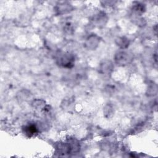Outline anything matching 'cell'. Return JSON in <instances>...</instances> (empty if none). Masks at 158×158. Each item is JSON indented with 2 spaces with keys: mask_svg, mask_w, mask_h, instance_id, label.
I'll return each mask as SVG.
<instances>
[{
  "mask_svg": "<svg viewBox=\"0 0 158 158\" xmlns=\"http://www.w3.org/2000/svg\"><path fill=\"white\" fill-rule=\"evenodd\" d=\"M115 43H116L117 45L122 49L127 48L130 44V41H129L128 39L125 36H122V37L118 38L116 40Z\"/></svg>",
  "mask_w": 158,
  "mask_h": 158,
  "instance_id": "obj_7",
  "label": "cell"
},
{
  "mask_svg": "<svg viewBox=\"0 0 158 158\" xmlns=\"http://www.w3.org/2000/svg\"><path fill=\"white\" fill-rule=\"evenodd\" d=\"M114 66L112 63L110 61L105 60L100 64L99 72L102 74L108 75L112 72Z\"/></svg>",
  "mask_w": 158,
  "mask_h": 158,
  "instance_id": "obj_4",
  "label": "cell"
},
{
  "mask_svg": "<svg viewBox=\"0 0 158 158\" xmlns=\"http://www.w3.org/2000/svg\"><path fill=\"white\" fill-rule=\"evenodd\" d=\"M100 38L96 35H91L86 39L85 45L89 50H94L99 45Z\"/></svg>",
  "mask_w": 158,
  "mask_h": 158,
  "instance_id": "obj_3",
  "label": "cell"
},
{
  "mask_svg": "<svg viewBox=\"0 0 158 158\" xmlns=\"http://www.w3.org/2000/svg\"><path fill=\"white\" fill-rule=\"evenodd\" d=\"M114 59L117 65L125 66L131 62L133 59V56L129 52L125 51H120L115 54Z\"/></svg>",
  "mask_w": 158,
  "mask_h": 158,
  "instance_id": "obj_2",
  "label": "cell"
},
{
  "mask_svg": "<svg viewBox=\"0 0 158 158\" xmlns=\"http://www.w3.org/2000/svg\"><path fill=\"white\" fill-rule=\"evenodd\" d=\"M93 21L98 26L103 25L107 22V17L104 12H100L94 17Z\"/></svg>",
  "mask_w": 158,
  "mask_h": 158,
  "instance_id": "obj_6",
  "label": "cell"
},
{
  "mask_svg": "<svg viewBox=\"0 0 158 158\" xmlns=\"http://www.w3.org/2000/svg\"><path fill=\"white\" fill-rule=\"evenodd\" d=\"M43 104H44V102L42 100H36L33 103L34 107H35L36 108H39V107L41 108L43 106Z\"/></svg>",
  "mask_w": 158,
  "mask_h": 158,
  "instance_id": "obj_12",
  "label": "cell"
},
{
  "mask_svg": "<svg viewBox=\"0 0 158 158\" xmlns=\"http://www.w3.org/2000/svg\"><path fill=\"white\" fill-rule=\"evenodd\" d=\"M133 10L138 15H141L145 12L146 7L144 4L139 2H136V4H133Z\"/></svg>",
  "mask_w": 158,
  "mask_h": 158,
  "instance_id": "obj_8",
  "label": "cell"
},
{
  "mask_svg": "<svg viewBox=\"0 0 158 158\" xmlns=\"http://www.w3.org/2000/svg\"><path fill=\"white\" fill-rule=\"evenodd\" d=\"M157 92V85L154 83L151 85L148 89V92L147 94L149 96H155L156 95Z\"/></svg>",
  "mask_w": 158,
  "mask_h": 158,
  "instance_id": "obj_10",
  "label": "cell"
},
{
  "mask_svg": "<svg viewBox=\"0 0 158 158\" xmlns=\"http://www.w3.org/2000/svg\"><path fill=\"white\" fill-rule=\"evenodd\" d=\"M23 132L25 133V134L28 137H31V136H34L38 131L36 125L35 124H33V123H31V124L25 126V127L23 128Z\"/></svg>",
  "mask_w": 158,
  "mask_h": 158,
  "instance_id": "obj_5",
  "label": "cell"
},
{
  "mask_svg": "<svg viewBox=\"0 0 158 158\" xmlns=\"http://www.w3.org/2000/svg\"><path fill=\"white\" fill-rule=\"evenodd\" d=\"M64 4H61L57 7V10L58 11L59 14H65V13H67V12H70V10H72V8L70 5L65 4L64 7Z\"/></svg>",
  "mask_w": 158,
  "mask_h": 158,
  "instance_id": "obj_9",
  "label": "cell"
},
{
  "mask_svg": "<svg viewBox=\"0 0 158 158\" xmlns=\"http://www.w3.org/2000/svg\"><path fill=\"white\" fill-rule=\"evenodd\" d=\"M75 57L74 56L67 52H63L62 54H57L56 57L57 64L65 68H72L74 65Z\"/></svg>",
  "mask_w": 158,
  "mask_h": 158,
  "instance_id": "obj_1",
  "label": "cell"
},
{
  "mask_svg": "<svg viewBox=\"0 0 158 158\" xmlns=\"http://www.w3.org/2000/svg\"><path fill=\"white\" fill-rule=\"evenodd\" d=\"M112 107L110 106H106L104 108V114L105 115H106L107 114L108 115L107 117H109L111 115H112L113 114V111H112Z\"/></svg>",
  "mask_w": 158,
  "mask_h": 158,
  "instance_id": "obj_11",
  "label": "cell"
}]
</instances>
